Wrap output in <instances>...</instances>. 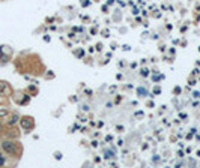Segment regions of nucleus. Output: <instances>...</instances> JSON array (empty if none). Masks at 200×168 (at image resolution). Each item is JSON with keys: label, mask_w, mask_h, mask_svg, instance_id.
Here are the masks:
<instances>
[{"label": "nucleus", "mask_w": 200, "mask_h": 168, "mask_svg": "<svg viewBox=\"0 0 200 168\" xmlns=\"http://www.w3.org/2000/svg\"><path fill=\"white\" fill-rule=\"evenodd\" d=\"M2 149H3V152H6L8 155H17L18 153V146H17V143L15 141H11V140H5V141H2Z\"/></svg>", "instance_id": "1"}, {"label": "nucleus", "mask_w": 200, "mask_h": 168, "mask_svg": "<svg viewBox=\"0 0 200 168\" xmlns=\"http://www.w3.org/2000/svg\"><path fill=\"white\" fill-rule=\"evenodd\" d=\"M9 92V86L5 81H0V96H5Z\"/></svg>", "instance_id": "2"}, {"label": "nucleus", "mask_w": 200, "mask_h": 168, "mask_svg": "<svg viewBox=\"0 0 200 168\" xmlns=\"http://www.w3.org/2000/svg\"><path fill=\"white\" fill-rule=\"evenodd\" d=\"M8 114H9L8 108H0V119H3V117H6Z\"/></svg>", "instance_id": "3"}, {"label": "nucleus", "mask_w": 200, "mask_h": 168, "mask_svg": "<svg viewBox=\"0 0 200 168\" xmlns=\"http://www.w3.org/2000/svg\"><path fill=\"white\" fill-rule=\"evenodd\" d=\"M18 120H20V117H18V116H14V117H12L9 122H8V125H9V126H12V125H15Z\"/></svg>", "instance_id": "4"}, {"label": "nucleus", "mask_w": 200, "mask_h": 168, "mask_svg": "<svg viewBox=\"0 0 200 168\" xmlns=\"http://www.w3.org/2000/svg\"><path fill=\"white\" fill-rule=\"evenodd\" d=\"M0 165H5V159L2 156H0Z\"/></svg>", "instance_id": "5"}, {"label": "nucleus", "mask_w": 200, "mask_h": 168, "mask_svg": "<svg viewBox=\"0 0 200 168\" xmlns=\"http://www.w3.org/2000/svg\"><path fill=\"white\" fill-rule=\"evenodd\" d=\"M142 75H145V77H146V75H148V69H143V71H142Z\"/></svg>", "instance_id": "6"}]
</instances>
